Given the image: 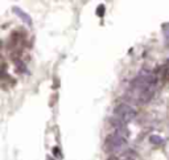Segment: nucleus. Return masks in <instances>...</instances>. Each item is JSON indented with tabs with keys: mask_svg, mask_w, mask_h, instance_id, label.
Masks as SVG:
<instances>
[{
	"mask_svg": "<svg viewBox=\"0 0 169 160\" xmlns=\"http://www.w3.org/2000/svg\"><path fill=\"white\" fill-rule=\"evenodd\" d=\"M115 114H116L118 119L122 120L123 123L131 122L135 116H136V111L132 109L131 106L126 105V103H122V105L118 106L116 110H115Z\"/></svg>",
	"mask_w": 169,
	"mask_h": 160,
	"instance_id": "f257e3e1",
	"label": "nucleus"
}]
</instances>
